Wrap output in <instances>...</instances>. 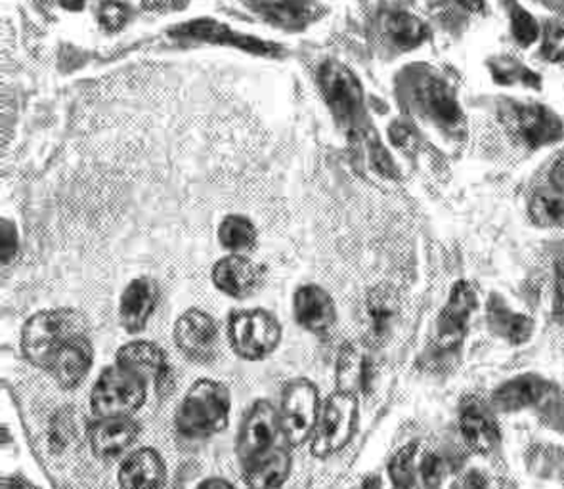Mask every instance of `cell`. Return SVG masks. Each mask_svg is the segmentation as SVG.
Returning a JSON list of instances; mask_svg holds the SVG:
<instances>
[{"mask_svg": "<svg viewBox=\"0 0 564 489\" xmlns=\"http://www.w3.org/2000/svg\"><path fill=\"white\" fill-rule=\"evenodd\" d=\"M80 335H88V322L79 309H44L23 325L22 352L31 366L48 371L56 354Z\"/></svg>", "mask_w": 564, "mask_h": 489, "instance_id": "obj_1", "label": "cell"}, {"mask_svg": "<svg viewBox=\"0 0 564 489\" xmlns=\"http://www.w3.org/2000/svg\"><path fill=\"white\" fill-rule=\"evenodd\" d=\"M230 408V390L223 382L199 379L182 398L174 423L186 438H209L228 426Z\"/></svg>", "mask_w": 564, "mask_h": 489, "instance_id": "obj_2", "label": "cell"}, {"mask_svg": "<svg viewBox=\"0 0 564 489\" xmlns=\"http://www.w3.org/2000/svg\"><path fill=\"white\" fill-rule=\"evenodd\" d=\"M499 119L507 132L530 152L558 144L564 138L563 117L542 101L501 98Z\"/></svg>", "mask_w": 564, "mask_h": 489, "instance_id": "obj_3", "label": "cell"}, {"mask_svg": "<svg viewBox=\"0 0 564 489\" xmlns=\"http://www.w3.org/2000/svg\"><path fill=\"white\" fill-rule=\"evenodd\" d=\"M360 421V405L355 392L335 390L319 411L318 425L312 434L311 452L318 459L339 454L355 438Z\"/></svg>", "mask_w": 564, "mask_h": 489, "instance_id": "obj_4", "label": "cell"}, {"mask_svg": "<svg viewBox=\"0 0 564 489\" xmlns=\"http://www.w3.org/2000/svg\"><path fill=\"white\" fill-rule=\"evenodd\" d=\"M148 382L121 366L101 371L90 392V408L98 419L131 417L145 402Z\"/></svg>", "mask_w": 564, "mask_h": 489, "instance_id": "obj_5", "label": "cell"}, {"mask_svg": "<svg viewBox=\"0 0 564 489\" xmlns=\"http://www.w3.org/2000/svg\"><path fill=\"white\" fill-rule=\"evenodd\" d=\"M228 338L239 358L261 361L280 345L282 325L267 309H241L228 319Z\"/></svg>", "mask_w": 564, "mask_h": 489, "instance_id": "obj_6", "label": "cell"}, {"mask_svg": "<svg viewBox=\"0 0 564 489\" xmlns=\"http://www.w3.org/2000/svg\"><path fill=\"white\" fill-rule=\"evenodd\" d=\"M319 411V394L314 382L295 379L283 389L280 425L288 446H303L311 438L318 425Z\"/></svg>", "mask_w": 564, "mask_h": 489, "instance_id": "obj_7", "label": "cell"}, {"mask_svg": "<svg viewBox=\"0 0 564 489\" xmlns=\"http://www.w3.org/2000/svg\"><path fill=\"white\" fill-rule=\"evenodd\" d=\"M282 439L285 442L280 425V411H275L274 405L267 400L254 402L243 417L236 442V454L241 468L280 446Z\"/></svg>", "mask_w": 564, "mask_h": 489, "instance_id": "obj_8", "label": "cell"}, {"mask_svg": "<svg viewBox=\"0 0 564 489\" xmlns=\"http://www.w3.org/2000/svg\"><path fill=\"white\" fill-rule=\"evenodd\" d=\"M477 291L469 281L459 280L449 289L448 301L434 325L433 345L438 352H456L469 329V319L477 309Z\"/></svg>", "mask_w": 564, "mask_h": 489, "instance_id": "obj_9", "label": "cell"}, {"mask_svg": "<svg viewBox=\"0 0 564 489\" xmlns=\"http://www.w3.org/2000/svg\"><path fill=\"white\" fill-rule=\"evenodd\" d=\"M319 90L332 109L333 117L343 127L355 124L362 113L364 90L360 80L347 65L326 62L318 72Z\"/></svg>", "mask_w": 564, "mask_h": 489, "instance_id": "obj_10", "label": "cell"}, {"mask_svg": "<svg viewBox=\"0 0 564 489\" xmlns=\"http://www.w3.org/2000/svg\"><path fill=\"white\" fill-rule=\"evenodd\" d=\"M417 106L446 134L457 137L465 129V113L462 104L457 100L456 90L438 77V75H425L417 87Z\"/></svg>", "mask_w": 564, "mask_h": 489, "instance_id": "obj_11", "label": "cell"}, {"mask_svg": "<svg viewBox=\"0 0 564 489\" xmlns=\"http://www.w3.org/2000/svg\"><path fill=\"white\" fill-rule=\"evenodd\" d=\"M174 343L188 360L196 363H210L218 356V325L203 309L184 312L174 325Z\"/></svg>", "mask_w": 564, "mask_h": 489, "instance_id": "obj_12", "label": "cell"}, {"mask_svg": "<svg viewBox=\"0 0 564 489\" xmlns=\"http://www.w3.org/2000/svg\"><path fill=\"white\" fill-rule=\"evenodd\" d=\"M459 428H462L465 444L475 454H492L501 442V434L492 411L478 398L465 400L459 413Z\"/></svg>", "mask_w": 564, "mask_h": 489, "instance_id": "obj_13", "label": "cell"}, {"mask_svg": "<svg viewBox=\"0 0 564 489\" xmlns=\"http://www.w3.org/2000/svg\"><path fill=\"white\" fill-rule=\"evenodd\" d=\"M140 436V425L132 417L96 419L88 426V442L96 457L117 459L129 452Z\"/></svg>", "mask_w": 564, "mask_h": 489, "instance_id": "obj_14", "label": "cell"}, {"mask_svg": "<svg viewBox=\"0 0 564 489\" xmlns=\"http://www.w3.org/2000/svg\"><path fill=\"white\" fill-rule=\"evenodd\" d=\"M213 283L225 295L247 298L261 287L262 268L257 267L253 260L247 257L230 254L226 259L218 260L213 268Z\"/></svg>", "mask_w": 564, "mask_h": 489, "instance_id": "obj_15", "label": "cell"}, {"mask_svg": "<svg viewBox=\"0 0 564 489\" xmlns=\"http://www.w3.org/2000/svg\"><path fill=\"white\" fill-rule=\"evenodd\" d=\"M117 366L138 374L145 382H155L158 389L169 379V361L163 348L148 340H132L117 350Z\"/></svg>", "mask_w": 564, "mask_h": 489, "instance_id": "obj_16", "label": "cell"}, {"mask_svg": "<svg viewBox=\"0 0 564 489\" xmlns=\"http://www.w3.org/2000/svg\"><path fill=\"white\" fill-rule=\"evenodd\" d=\"M95 361V348L88 335L73 338L52 361L48 373L58 382L59 389L73 390L87 379Z\"/></svg>", "mask_w": 564, "mask_h": 489, "instance_id": "obj_17", "label": "cell"}, {"mask_svg": "<svg viewBox=\"0 0 564 489\" xmlns=\"http://www.w3.org/2000/svg\"><path fill=\"white\" fill-rule=\"evenodd\" d=\"M160 289L150 278L132 280L121 295L119 303V322L127 333H142L152 317L153 309L158 306Z\"/></svg>", "mask_w": 564, "mask_h": 489, "instance_id": "obj_18", "label": "cell"}, {"mask_svg": "<svg viewBox=\"0 0 564 489\" xmlns=\"http://www.w3.org/2000/svg\"><path fill=\"white\" fill-rule=\"evenodd\" d=\"M293 316L306 332L322 335L332 329L337 319V309L326 289L303 285L293 296Z\"/></svg>", "mask_w": 564, "mask_h": 489, "instance_id": "obj_19", "label": "cell"}, {"mask_svg": "<svg viewBox=\"0 0 564 489\" xmlns=\"http://www.w3.org/2000/svg\"><path fill=\"white\" fill-rule=\"evenodd\" d=\"M165 480V460L152 447H140L132 452L119 468L121 489H161Z\"/></svg>", "mask_w": 564, "mask_h": 489, "instance_id": "obj_20", "label": "cell"}, {"mask_svg": "<svg viewBox=\"0 0 564 489\" xmlns=\"http://www.w3.org/2000/svg\"><path fill=\"white\" fill-rule=\"evenodd\" d=\"M486 325L496 337L503 338L509 345H524L534 335V319L514 312L498 293H492L486 303Z\"/></svg>", "mask_w": 564, "mask_h": 489, "instance_id": "obj_21", "label": "cell"}, {"mask_svg": "<svg viewBox=\"0 0 564 489\" xmlns=\"http://www.w3.org/2000/svg\"><path fill=\"white\" fill-rule=\"evenodd\" d=\"M547 382L540 374H519L494 390L492 408L501 413H517L540 402Z\"/></svg>", "mask_w": 564, "mask_h": 489, "instance_id": "obj_22", "label": "cell"}, {"mask_svg": "<svg viewBox=\"0 0 564 489\" xmlns=\"http://www.w3.org/2000/svg\"><path fill=\"white\" fill-rule=\"evenodd\" d=\"M243 482L249 489H280L290 478L291 455L288 446L274 447L268 454L241 468Z\"/></svg>", "mask_w": 564, "mask_h": 489, "instance_id": "obj_23", "label": "cell"}, {"mask_svg": "<svg viewBox=\"0 0 564 489\" xmlns=\"http://www.w3.org/2000/svg\"><path fill=\"white\" fill-rule=\"evenodd\" d=\"M259 10L264 15V20L290 31L304 30L326 14L324 4H319L316 0H280V2L262 4Z\"/></svg>", "mask_w": 564, "mask_h": 489, "instance_id": "obj_24", "label": "cell"}, {"mask_svg": "<svg viewBox=\"0 0 564 489\" xmlns=\"http://www.w3.org/2000/svg\"><path fill=\"white\" fill-rule=\"evenodd\" d=\"M171 33L182 39H199V41H210V43L234 44L239 48L253 52V54H267L275 51L272 44L261 43L254 36H243L239 33L228 30L223 23L210 22V20H199V22L184 23Z\"/></svg>", "mask_w": 564, "mask_h": 489, "instance_id": "obj_25", "label": "cell"}, {"mask_svg": "<svg viewBox=\"0 0 564 489\" xmlns=\"http://www.w3.org/2000/svg\"><path fill=\"white\" fill-rule=\"evenodd\" d=\"M494 85L503 88H527L540 93L543 88V77L540 73L524 64L513 54H494L486 59Z\"/></svg>", "mask_w": 564, "mask_h": 489, "instance_id": "obj_26", "label": "cell"}, {"mask_svg": "<svg viewBox=\"0 0 564 489\" xmlns=\"http://www.w3.org/2000/svg\"><path fill=\"white\" fill-rule=\"evenodd\" d=\"M527 215L540 230H561L564 228V194L551 186L535 189L527 203Z\"/></svg>", "mask_w": 564, "mask_h": 489, "instance_id": "obj_27", "label": "cell"}, {"mask_svg": "<svg viewBox=\"0 0 564 489\" xmlns=\"http://www.w3.org/2000/svg\"><path fill=\"white\" fill-rule=\"evenodd\" d=\"M369 337L373 343H383L389 337L392 324L397 319L399 304L391 289L377 287L368 296Z\"/></svg>", "mask_w": 564, "mask_h": 489, "instance_id": "obj_28", "label": "cell"}, {"mask_svg": "<svg viewBox=\"0 0 564 489\" xmlns=\"http://www.w3.org/2000/svg\"><path fill=\"white\" fill-rule=\"evenodd\" d=\"M387 35L402 51H413L429 39L427 23L410 12H394L387 18Z\"/></svg>", "mask_w": 564, "mask_h": 489, "instance_id": "obj_29", "label": "cell"}, {"mask_svg": "<svg viewBox=\"0 0 564 489\" xmlns=\"http://www.w3.org/2000/svg\"><path fill=\"white\" fill-rule=\"evenodd\" d=\"M337 382L339 390L355 394L358 390H366L369 382V361L362 354H358L352 345H347L340 350Z\"/></svg>", "mask_w": 564, "mask_h": 489, "instance_id": "obj_30", "label": "cell"}, {"mask_svg": "<svg viewBox=\"0 0 564 489\" xmlns=\"http://www.w3.org/2000/svg\"><path fill=\"white\" fill-rule=\"evenodd\" d=\"M218 239L225 244L226 249L234 251V254L247 252L253 249L257 243V230L253 224L246 216L230 215L226 216L218 228Z\"/></svg>", "mask_w": 564, "mask_h": 489, "instance_id": "obj_31", "label": "cell"}, {"mask_svg": "<svg viewBox=\"0 0 564 489\" xmlns=\"http://www.w3.org/2000/svg\"><path fill=\"white\" fill-rule=\"evenodd\" d=\"M507 18H509V33L513 36L517 46L530 48L540 43L542 23L530 12L529 8L519 4V0L511 7H507Z\"/></svg>", "mask_w": 564, "mask_h": 489, "instance_id": "obj_32", "label": "cell"}, {"mask_svg": "<svg viewBox=\"0 0 564 489\" xmlns=\"http://www.w3.org/2000/svg\"><path fill=\"white\" fill-rule=\"evenodd\" d=\"M538 54L547 64L564 65V23L557 20H545L542 23Z\"/></svg>", "mask_w": 564, "mask_h": 489, "instance_id": "obj_33", "label": "cell"}, {"mask_svg": "<svg viewBox=\"0 0 564 489\" xmlns=\"http://www.w3.org/2000/svg\"><path fill=\"white\" fill-rule=\"evenodd\" d=\"M415 455H417V444L412 442L408 446L399 449L397 454L392 455L391 463H389V476H391L392 486H408V483L417 482L415 480Z\"/></svg>", "mask_w": 564, "mask_h": 489, "instance_id": "obj_34", "label": "cell"}, {"mask_svg": "<svg viewBox=\"0 0 564 489\" xmlns=\"http://www.w3.org/2000/svg\"><path fill=\"white\" fill-rule=\"evenodd\" d=\"M129 15H131L129 7L123 4L121 0H104L100 12H98L101 28L109 31V33L123 30L127 22H129Z\"/></svg>", "mask_w": 564, "mask_h": 489, "instance_id": "obj_35", "label": "cell"}, {"mask_svg": "<svg viewBox=\"0 0 564 489\" xmlns=\"http://www.w3.org/2000/svg\"><path fill=\"white\" fill-rule=\"evenodd\" d=\"M420 475L423 483L427 486L429 489H436L441 486L442 476H444V465H442V459L438 455H425L423 460H421L420 465Z\"/></svg>", "mask_w": 564, "mask_h": 489, "instance_id": "obj_36", "label": "cell"}, {"mask_svg": "<svg viewBox=\"0 0 564 489\" xmlns=\"http://www.w3.org/2000/svg\"><path fill=\"white\" fill-rule=\"evenodd\" d=\"M553 312L555 316L564 317V252L553 264Z\"/></svg>", "mask_w": 564, "mask_h": 489, "instance_id": "obj_37", "label": "cell"}, {"mask_svg": "<svg viewBox=\"0 0 564 489\" xmlns=\"http://www.w3.org/2000/svg\"><path fill=\"white\" fill-rule=\"evenodd\" d=\"M15 251H18V231H15L14 224L10 220H2V236H0V257H2V264L7 267L10 260L14 259Z\"/></svg>", "mask_w": 564, "mask_h": 489, "instance_id": "obj_38", "label": "cell"}, {"mask_svg": "<svg viewBox=\"0 0 564 489\" xmlns=\"http://www.w3.org/2000/svg\"><path fill=\"white\" fill-rule=\"evenodd\" d=\"M547 181H550L551 187H555L557 192L564 194V150L553 159L550 171H547Z\"/></svg>", "mask_w": 564, "mask_h": 489, "instance_id": "obj_39", "label": "cell"}, {"mask_svg": "<svg viewBox=\"0 0 564 489\" xmlns=\"http://www.w3.org/2000/svg\"><path fill=\"white\" fill-rule=\"evenodd\" d=\"M148 10H184L188 0H142Z\"/></svg>", "mask_w": 564, "mask_h": 489, "instance_id": "obj_40", "label": "cell"}, {"mask_svg": "<svg viewBox=\"0 0 564 489\" xmlns=\"http://www.w3.org/2000/svg\"><path fill=\"white\" fill-rule=\"evenodd\" d=\"M462 489H488V480L480 470H470L462 482Z\"/></svg>", "mask_w": 564, "mask_h": 489, "instance_id": "obj_41", "label": "cell"}, {"mask_svg": "<svg viewBox=\"0 0 564 489\" xmlns=\"http://www.w3.org/2000/svg\"><path fill=\"white\" fill-rule=\"evenodd\" d=\"M454 2L469 14H486V7H488L486 0H454Z\"/></svg>", "mask_w": 564, "mask_h": 489, "instance_id": "obj_42", "label": "cell"}, {"mask_svg": "<svg viewBox=\"0 0 564 489\" xmlns=\"http://www.w3.org/2000/svg\"><path fill=\"white\" fill-rule=\"evenodd\" d=\"M2 488L4 489H39L36 486L30 482V480H25V478H20V476H12V478H7L4 482H2Z\"/></svg>", "mask_w": 564, "mask_h": 489, "instance_id": "obj_43", "label": "cell"}, {"mask_svg": "<svg viewBox=\"0 0 564 489\" xmlns=\"http://www.w3.org/2000/svg\"><path fill=\"white\" fill-rule=\"evenodd\" d=\"M196 489H236L232 483L225 480V478H207L203 480Z\"/></svg>", "mask_w": 564, "mask_h": 489, "instance_id": "obj_44", "label": "cell"}, {"mask_svg": "<svg viewBox=\"0 0 564 489\" xmlns=\"http://www.w3.org/2000/svg\"><path fill=\"white\" fill-rule=\"evenodd\" d=\"M85 2L87 0H59V4L66 8V10H72V12H79L85 8Z\"/></svg>", "mask_w": 564, "mask_h": 489, "instance_id": "obj_45", "label": "cell"}, {"mask_svg": "<svg viewBox=\"0 0 564 489\" xmlns=\"http://www.w3.org/2000/svg\"><path fill=\"white\" fill-rule=\"evenodd\" d=\"M358 489H381V480H379V476H368Z\"/></svg>", "mask_w": 564, "mask_h": 489, "instance_id": "obj_46", "label": "cell"}, {"mask_svg": "<svg viewBox=\"0 0 564 489\" xmlns=\"http://www.w3.org/2000/svg\"><path fill=\"white\" fill-rule=\"evenodd\" d=\"M394 489H421V488H420V483L413 482V483H408V486H399V488H394Z\"/></svg>", "mask_w": 564, "mask_h": 489, "instance_id": "obj_47", "label": "cell"}, {"mask_svg": "<svg viewBox=\"0 0 564 489\" xmlns=\"http://www.w3.org/2000/svg\"><path fill=\"white\" fill-rule=\"evenodd\" d=\"M501 2H503V4H506V7H511V4H514V2H517V0H501Z\"/></svg>", "mask_w": 564, "mask_h": 489, "instance_id": "obj_48", "label": "cell"}]
</instances>
